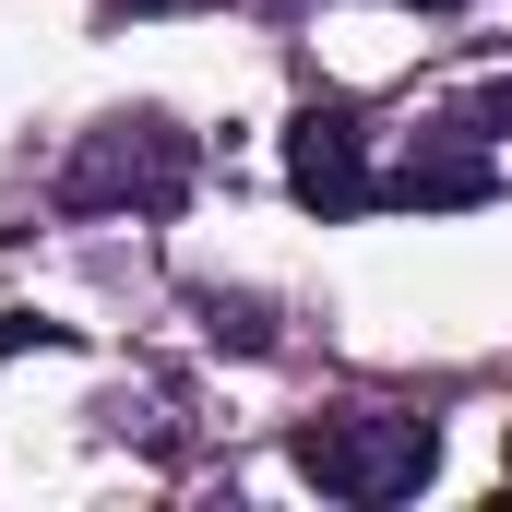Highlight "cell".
<instances>
[{
	"label": "cell",
	"mask_w": 512,
	"mask_h": 512,
	"mask_svg": "<svg viewBox=\"0 0 512 512\" xmlns=\"http://www.w3.org/2000/svg\"><path fill=\"white\" fill-rule=\"evenodd\" d=\"M429 465H441V429H429V417H393V405L298 429V477H310L322 501H358V512L417 501V489H429Z\"/></svg>",
	"instance_id": "cell-1"
},
{
	"label": "cell",
	"mask_w": 512,
	"mask_h": 512,
	"mask_svg": "<svg viewBox=\"0 0 512 512\" xmlns=\"http://www.w3.org/2000/svg\"><path fill=\"white\" fill-rule=\"evenodd\" d=\"M191 131L179 120H155V108H131V120H96L84 131V155H72V179H60V203L72 215H179L191 203Z\"/></svg>",
	"instance_id": "cell-2"
},
{
	"label": "cell",
	"mask_w": 512,
	"mask_h": 512,
	"mask_svg": "<svg viewBox=\"0 0 512 512\" xmlns=\"http://www.w3.org/2000/svg\"><path fill=\"white\" fill-rule=\"evenodd\" d=\"M501 191V155L477 143V120H441V131H417L405 155L382 167V191L370 203H405V215H453V203H489Z\"/></svg>",
	"instance_id": "cell-3"
},
{
	"label": "cell",
	"mask_w": 512,
	"mask_h": 512,
	"mask_svg": "<svg viewBox=\"0 0 512 512\" xmlns=\"http://www.w3.org/2000/svg\"><path fill=\"white\" fill-rule=\"evenodd\" d=\"M286 191H298L310 215H358V203L382 191L358 108H298V120H286Z\"/></svg>",
	"instance_id": "cell-4"
},
{
	"label": "cell",
	"mask_w": 512,
	"mask_h": 512,
	"mask_svg": "<svg viewBox=\"0 0 512 512\" xmlns=\"http://www.w3.org/2000/svg\"><path fill=\"white\" fill-rule=\"evenodd\" d=\"M203 322H215V346H274L262 298H203Z\"/></svg>",
	"instance_id": "cell-5"
},
{
	"label": "cell",
	"mask_w": 512,
	"mask_h": 512,
	"mask_svg": "<svg viewBox=\"0 0 512 512\" xmlns=\"http://www.w3.org/2000/svg\"><path fill=\"white\" fill-rule=\"evenodd\" d=\"M12 346H48V322H24V310H12V322H0V358H12Z\"/></svg>",
	"instance_id": "cell-6"
}]
</instances>
